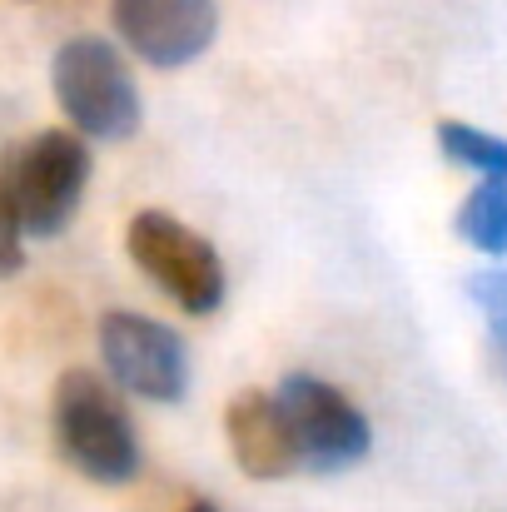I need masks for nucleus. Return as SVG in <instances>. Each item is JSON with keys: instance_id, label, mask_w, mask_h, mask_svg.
Returning a JSON list of instances; mask_svg holds the SVG:
<instances>
[{"instance_id": "f257e3e1", "label": "nucleus", "mask_w": 507, "mask_h": 512, "mask_svg": "<svg viewBox=\"0 0 507 512\" xmlns=\"http://www.w3.org/2000/svg\"><path fill=\"white\" fill-rule=\"evenodd\" d=\"M50 428L60 443V458L105 488L135 483L140 473V433L135 418L125 408V398L115 393V383H105L90 368H65L50 398Z\"/></svg>"}, {"instance_id": "f03ea898", "label": "nucleus", "mask_w": 507, "mask_h": 512, "mask_svg": "<svg viewBox=\"0 0 507 512\" xmlns=\"http://www.w3.org/2000/svg\"><path fill=\"white\" fill-rule=\"evenodd\" d=\"M85 179H90V150L70 130H40L0 155V189L30 239H55L75 219Z\"/></svg>"}, {"instance_id": "7ed1b4c3", "label": "nucleus", "mask_w": 507, "mask_h": 512, "mask_svg": "<svg viewBox=\"0 0 507 512\" xmlns=\"http://www.w3.org/2000/svg\"><path fill=\"white\" fill-rule=\"evenodd\" d=\"M50 85L60 110L70 115V125L90 140H130L145 120L140 105V85L125 65V55L100 40V35H75L55 50L50 65Z\"/></svg>"}, {"instance_id": "20e7f679", "label": "nucleus", "mask_w": 507, "mask_h": 512, "mask_svg": "<svg viewBox=\"0 0 507 512\" xmlns=\"http://www.w3.org/2000/svg\"><path fill=\"white\" fill-rule=\"evenodd\" d=\"M125 249L145 269V279L184 314H214L224 304V259L184 219L165 209H140L125 229Z\"/></svg>"}, {"instance_id": "39448f33", "label": "nucleus", "mask_w": 507, "mask_h": 512, "mask_svg": "<svg viewBox=\"0 0 507 512\" xmlns=\"http://www.w3.org/2000/svg\"><path fill=\"white\" fill-rule=\"evenodd\" d=\"M274 398L289 418V433H294V448H299L304 468L338 473V468H353L373 448V428H368L363 408L343 388H334L329 378L289 373L274 388Z\"/></svg>"}, {"instance_id": "423d86ee", "label": "nucleus", "mask_w": 507, "mask_h": 512, "mask_svg": "<svg viewBox=\"0 0 507 512\" xmlns=\"http://www.w3.org/2000/svg\"><path fill=\"white\" fill-rule=\"evenodd\" d=\"M100 358L115 378V388L150 398V403H179L189 388V348L184 339L135 309H110L100 319Z\"/></svg>"}, {"instance_id": "0eeeda50", "label": "nucleus", "mask_w": 507, "mask_h": 512, "mask_svg": "<svg viewBox=\"0 0 507 512\" xmlns=\"http://www.w3.org/2000/svg\"><path fill=\"white\" fill-rule=\"evenodd\" d=\"M120 40L155 70H179L199 60L219 35L214 0H110Z\"/></svg>"}, {"instance_id": "6e6552de", "label": "nucleus", "mask_w": 507, "mask_h": 512, "mask_svg": "<svg viewBox=\"0 0 507 512\" xmlns=\"http://www.w3.org/2000/svg\"><path fill=\"white\" fill-rule=\"evenodd\" d=\"M224 433H229V453L249 478H289L299 463L289 418L279 408V398H269L264 388H244L229 408H224Z\"/></svg>"}, {"instance_id": "1a4fd4ad", "label": "nucleus", "mask_w": 507, "mask_h": 512, "mask_svg": "<svg viewBox=\"0 0 507 512\" xmlns=\"http://www.w3.org/2000/svg\"><path fill=\"white\" fill-rule=\"evenodd\" d=\"M458 239L483 249V254H507V179H483L453 219Z\"/></svg>"}, {"instance_id": "9d476101", "label": "nucleus", "mask_w": 507, "mask_h": 512, "mask_svg": "<svg viewBox=\"0 0 507 512\" xmlns=\"http://www.w3.org/2000/svg\"><path fill=\"white\" fill-rule=\"evenodd\" d=\"M438 150L453 165L483 174V179H507V140L488 135V130H473L463 120H443L438 125Z\"/></svg>"}, {"instance_id": "9b49d317", "label": "nucleus", "mask_w": 507, "mask_h": 512, "mask_svg": "<svg viewBox=\"0 0 507 512\" xmlns=\"http://www.w3.org/2000/svg\"><path fill=\"white\" fill-rule=\"evenodd\" d=\"M468 299L483 309L488 319V334H493V348L507 368V269H483L468 279Z\"/></svg>"}, {"instance_id": "f8f14e48", "label": "nucleus", "mask_w": 507, "mask_h": 512, "mask_svg": "<svg viewBox=\"0 0 507 512\" xmlns=\"http://www.w3.org/2000/svg\"><path fill=\"white\" fill-rule=\"evenodd\" d=\"M20 269H25V229H20V219H15L5 189H0V279H15Z\"/></svg>"}, {"instance_id": "ddd939ff", "label": "nucleus", "mask_w": 507, "mask_h": 512, "mask_svg": "<svg viewBox=\"0 0 507 512\" xmlns=\"http://www.w3.org/2000/svg\"><path fill=\"white\" fill-rule=\"evenodd\" d=\"M189 512H219V508H214V503H194Z\"/></svg>"}]
</instances>
